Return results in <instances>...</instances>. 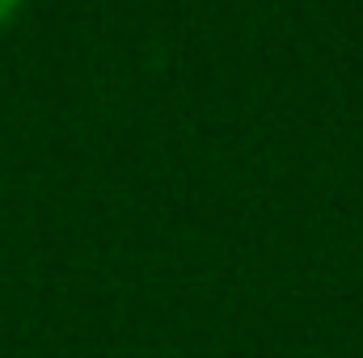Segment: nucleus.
<instances>
[{"label": "nucleus", "instance_id": "obj_1", "mask_svg": "<svg viewBox=\"0 0 363 358\" xmlns=\"http://www.w3.org/2000/svg\"><path fill=\"white\" fill-rule=\"evenodd\" d=\"M17 4H21V0H0V21H9V17H13V8H17Z\"/></svg>", "mask_w": 363, "mask_h": 358}]
</instances>
